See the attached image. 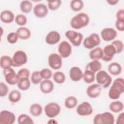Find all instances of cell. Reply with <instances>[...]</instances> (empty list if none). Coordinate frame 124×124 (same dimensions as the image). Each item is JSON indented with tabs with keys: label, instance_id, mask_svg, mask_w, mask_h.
<instances>
[{
	"label": "cell",
	"instance_id": "cell-7",
	"mask_svg": "<svg viewBox=\"0 0 124 124\" xmlns=\"http://www.w3.org/2000/svg\"><path fill=\"white\" fill-rule=\"evenodd\" d=\"M12 60L13 66L20 67L27 63L28 57L24 51L18 50L14 53L12 57Z\"/></svg>",
	"mask_w": 124,
	"mask_h": 124
},
{
	"label": "cell",
	"instance_id": "cell-28",
	"mask_svg": "<svg viewBox=\"0 0 124 124\" xmlns=\"http://www.w3.org/2000/svg\"><path fill=\"white\" fill-rule=\"evenodd\" d=\"M17 85L19 90L21 91H26L31 87V81L29 78H19Z\"/></svg>",
	"mask_w": 124,
	"mask_h": 124
},
{
	"label": "cell",
	"instance_id": "cell-8",
	"mask_svg": "<svg viewBox=\"0 0 124 124\" xmlns=\"http://www.w3.org/2000/svg\"><path fill=\"white\" fill-rule=\"evenodd\" d=\"M66 37L75 46H79L83 40V35L80 32L73 30H68L65 33Z\"/></svg>",
	"mask_w": 124,
	"mask_h": 124
},
{
	"label": "cell",
	"instance_id": "cell-19",
	"mask_svg": "<svg viewBox=\"0 0 124 124\" xmlns=\"http://www.w3.org/2000/svg\"><path fill=\"white\" fill-rule=\"evenodd\" d=\"M69 76L73 81L78 82L82 78L83 72L79 67L73 66L69 70Z\"/></svg>",
	"mask_w": 124,
	"mask_h": 124
},
{
	"label": "cell",
	"instance_id": "cell-30",
	"mask_svg": "<svg viewBox=\"0 0 124 124\" xmlns=\"http://www.w3.org/2000/svg\"><path fill=\"white\" fill-rule=\"evenodd\" d=\"M78 101L77 98L74 96H68L64 100V106L68 109L75 108L77 105Z\"/></svg>",
	"mask_w": 124,
	"mask_h": 124
},
{
	"label": "cell",
	"instance_id": "cell-40",
	"mask_svg": "<svg viewBox=\"0 0 124 124\" xmlns=\"http://www.w3.org/2000/svg\"><path fill=\"white\" fill-rule=\"evenodd\" d=\"M40 75L44 79H49L52 75V71L49 68H43L40 71Z\"/></svg>",
	"mask_w": 124,
	"mask_h": 124
},
{
	"label": "cell",
	"instance_id": "cell-33",
	"mask_svg": "<svg viewBox=\"0 0 124 124\" xmlns=\"http://www.w3.org/2000/svg\"><path fill=\"white\" fill-rule=\"evenodd\" d=\"M32 8V4L30 0H22L20 3V9L21 11L25 14L30 13Z\"/></svg>",
	"mask_w": 124,
	"mask_h": 124
},
{
	"label": "cell",
	"instance_id": "cell-49",
	"mask_svg": "<svg viewBox=\"0 0 124 124\" xmlns=\"http://www.w3.org/2000/svg\"><path fill=\"white\" fill-rule=\"evenodd\" d=\"M47 123H48V124H49V123H50V124H57L58 122L56 121V120L53 119L52 118V119H50V120H49L48 121V122H47Z\"/></svg>",
	"mask_w": 124,
	"mask_h": 124
},
{
	"label": "cell",
	"instance_id": "cell-25",
	"mask_svg": "<svg viewBox=\"0 0 124 124\" xmlns=\"http://www.w3.org/2000/svg\"><path fill=\"white\" fill-rule=\"evenodd\" d=\"M102 69V64L98 60H93L89 62L86 66L85 69L96 73Z\"/></svg>",
	"mask_w": 124,
	"mask_h": 124
},
{
	"label": "cell",
	"instance_id": "cell-27",
	"mask_svg": "<svg viewBox=\"0 0 124 124\" xmlns=\"http://www.w3.org/2000/svg\"><path fill=\"white\" fill-rule=\"evenodd\" d=\"M109 108L114 113H119L124 109V104L120 101H112L109 105Z\"/></svg>",
	"mask_w": 124,
	"mask_h": 124
},
{
	"label": "cell",
	"instance_id": "cell-6",
	"mask_svg": "<svg viewBox=\"0 0 124 124\" xmlns=\"http://www.w3.org/2000/svg\"><path fill=\"white\" fill-rule=\"evenodd\" d=\"M46 115L50 118H53L58 116L61 112V107L56 102H50L44 107Z\"/></svg>",
	"mask_w": 124,
	"mask_h": 124
},
{
	"label": "cell",
	"instance_id": "cell-26",
	"mask_svg": "<svg viewBox=\"0 0 124 124\" xmlns=\"http://www.w3.org/2000/svg\"><path fill=\"white\" fill-rule=\"evenodd\" d=\"M103 55V49L100 47L94 48L89 52V57L92 60H99L102 58Z\"/></svg>",
	"mask_w": 124,
	"mask_h": 124
},
{
	"label": "cell",
	"instance_id": "cell-38",
	"mask_svg": "<svg viewBox=\"0 0 124 124\" xmlns=\"http://www.w3.org/2000/svg\"><path fill=\"white\" fill-rule=\"evenodd\" d=\"M47 2L48 9L51 11H55L59 9L62 4V1L60 0H48Z\"/></svg>",
	"mask_w": 124,
	"mask_h": 124
},
{
	"label": "cell",
	"instance_id": "cell-5",
	"mask_svg": "<svg viewBox=\"0 0 124 124\" xmlns=\"http://www.w3.org/2000/svg\"><path fill=\"white\" fill-rule=\"evenodd\" d=\"M100 42L99 35L96 33H93L84 39L83 45L86 48L91 49L99 46Z\"/></svg>",
	"mask_w": 124,
	"mask_h": 124
},
{
	"label": "cell",
	"instance_id": "cell-3",
	"mask_svg": "<svg viewBox=\"0 0 124 124\" xmlns=\"http://www.w3.org/2000/svg\"><path fill=\"white\" fill-rule=\"evenodd\" d=\"M93 123L94 124H113L115 123V118L110 112H105L95 115Z\"/></svg>",
	"mask_w": 124,
	"mask_h": 124
},
{
	"label": "cell",
	"instance_id": "cell-47",
	"mask_svg": "<svg viewBox=\"0 0 124 124\" xmlns=\"http://www.w3.org/2000/svg\"><path fill=\"white\" fill-rule=\"evenodd\" d=\"M117 124H123L124 123V113L121 112L119 114L116 122Z\"/></svg>",
	"mask_w": 124,
	"mask_h": 124
},
{
	"label": "cell",
	"instance_id": "cell-13",
	"mask_svg": "<svg viewBox=\"0 0 124 124\" xmlns=\"http://www.w3.org/2000/svg\"><path fill=\"white\" fill-rule=\"evenodd\" d=\"M16 120L15 114L7 110H3L0 112V124H13Z\"/></svg>",
	"mask_w": 124,
	"mask_h": 124
},
{
	"label": "cell",
	"instance_id": "cell-18",
	"mask_svg": "<svg viewBox=\"0 0 124 124\" xmlns=\"http://www.w3.org/2000/svg\"><path fill=\"white\" fill-rule=\"evenodd\" d=\"M61 39L60 33L56 31H52L49 32L46 36V43L48 45H53L59 42Z\"/></svg>",
	"mask_w": 124,
	"mask_h": 124
},
{
	"label": "cell",
	"instance_id": "cell-16",
	"mask_svg": "<svg viewBox=\"0 0 124 124\" xmlns=\"http://www.w3.org/2000/svg\"><path fill=\"white\" fill-rule=\"evenodd\" d=\"M103 51V55L102 59L103 61L107 62L111 61L114 55L116 54L115 47L111 44L106 46L104 47Z\"/></svg>",
	"mask_w": 124,
	"mask_h": 124
},
{
	"label": "cell",
	"instance_id": "cell-11",
	"mask_svg": "<svg viewBox=\"0 0 124 124\" xmlns=\"http://www.w3.org/2000/svg\"><path fill=\"white\" fill-rule=\"evenodd\" d=\"M76 112L81 116H88L93 113V108L90 103L84 101L78 105L76 109Z\"/></svg>",
	"mask_w": 124,
	"mask_h": 124
},
{
	"label": "cell",
	"instance_id": "cell-31",
	"mask_svg": "<svg viewBox=\"0 0 124 124\" xmlns=\"http://www.w3.org/2000/svg\"><path fill=\"white\" fill-rule=\"evenodd\" d=\"M21 98V93L17 90L11 91L8 95V99L10 102L16 103L19 102Z\"/></svg>",
	"mask_w": 124,
	"mask_h": 124
},
{
	"label": "cell",
	"instance_id": "cell-34",
	"mask_svg": "<svg viewBox=\"0 0 124 124\" xmlns=\"http://www.w3.org/2000/svg\"><path fill=\"white\" fill-rule=\"evenodd\" d=\"M71 9L74 12H78L82 10L84 7V2L81 0H72L70 3Z\"/></svg>",
	"mask_w": 124,
	"mask_h": 124
},
{
	"label": "cell",
	"instance_id": "cell-44",
	"mask_svg": "<svg viewBox=\"0 0 124 124\" xmlns=\"http://www.w3.org/2000/svg\"><path fill=\"white\" fill-rule=\"evenodd\" d=\"M17 74L19 78H29L30 76V71L27 68H22L18 71Z\"/></svg>",
	"mask_w": 124,
	"mask_h": 124
},
{
	"label": "cell",
	"instance_id": "cell-29",
	"mask_svg": "<svg viewBox=\"0 0 124 124\" xmlns=\"http://www.w3.org/2000/svg\"><path fill=\"white\" fill-rule=\"evenodd\" d=\"M42 107L39 104H32L30 107V112L33 116L38 117L40 116L42 114Z\"/></svg>",
	"mask_w": 124,
	"mask_h": 124
},
{
	"label": "cell",
	"instance_id": "cell-4",
	"mask_svg": "<svg viewBox=\"0 0 124 124\" xmlns=\"http://www.w3.org/2000/svg\"><path fill=\"white\" fill-rule=\"evenodd\" d=\"M95 78L97 84L104 88L108 87L112 82L111 77L106 71L102 70L97 72Z\"/></svg>",
	"mask_w": 124,
	"mask_h": 124
},
{
	"label": "cell",
	"instance_id": "cell-20",
	"mask_svg": "<svg viewBox=\"0 0 124 124\" xmlns=\"http://www.w3.org/2000/svg\"><path fill=\"white\" fill-rule=\"evenodd\" d=\"M54 88L53 82L49 79H44L40 83V89L44 93L47 94L50 93L53 91Z\"/></svg>",
	"mask_w": 124,
	"mask_h": 124
},
{
	"label": "cell",
	"instance_id": "cell-23",
	"mask_svg": "<svg viewBox=\"0 0 124 124\" xmlns=\"http://www.w3.org/2000/svg\"><path fill=\"white\" fill-rule=\"evenodd\" d=\"M0 67L3 69H7L13 66L12 58L8 55H3L0 59Z\"/></svg>",
	"mask_w": 124,
	"mask_h": 124
},
{
	"label": "cell",
	"instance_id": "cell-15",
	"mask_svg": "<svg viewBox=\"0 0 124 124\" xmlns=\"http://www.w3.org/2000/svg\"><path fill=\"white\" fill-rule=\"evenodd\" d=\"M117 31L112 28H105L101 31L102 39L106 42L112 41L117 37Z\"/></svg>",
	"mask_w": 124,
	"mask_h": 124
},
{
	"label": "cell",
	"instance_id": "cell-22",
	"mask_svg": "<svg viewBox=\"0 0 124 124\" xmlns=\"http://www.w3.org/2000/svg\"><path fill=\"white\" fill-rule=\"evenodd\" d=\"M109 73L113 76H118L120 75L122 71L121 65L117 62L110 63L108 67Z\"/></svg>",
	"mask_w": 124,
	"mask_h": 124
},
{
	"label": "cell",
	"instance_id": "cell-37",
	"mask_svg": "<svg viewBox=\"0 0 124 124\" xmlns=\"http://www.w3.org/2000/svg\"><path fill=\"white\" fill-rule=\"evenodd\" d=\"M15 20L17 25L21 27H23L27 22V18L25 15L20 14L16 16Z\"/></svg>",
	"mask_w": 124,
	"mask_h": 124
},
{
	"label": "cell",
	"instance_id": "cell-24",
	"mask_svg": "<svg viewBox=\"0 0 124 124\" xmlns=\"http://www.w3.org/2000/svg\"><path fill=\"white\" fill-rule=\"evenodd\" d=\"M18 38L21 40H27L31 36L30 30L26 27H20L16 30V31Z\"/></svg>",
	"mask_w": 124,
	"mask_h": 124
},
{
	"label": "cell",
	"instance_id": "cell-43",
	"mask_svg": "<svg viewBox=\"0 0 124 124\" xmlns=\"http://www.w3.org/2000/svg\"><path fill=\"white\" fill-rule=\"evenodd\" d=\"M9 92V88L6 84L3 82H0V96L5 97Z\"/></svg>",
	"mask_w": 124,
	"mask_h": 124
},
{
	"label": "cell",
	"instance_id": "cell-32",
	"mask_svg": "<svg viewBox=\"0 0 124 124\" xmlns=\"http://www.w3.org/2000/svg\"><path fill=\"white\" fill-rule=\"evenodd\" d=\"M94 73L91 71L85 69L83 73V79L84 81L87 83H91L95 80V76Z\"/></svg>",
	"mask_w": 124,
	"mask_h": 124
},
{
	"label": "cell",
	"instance_id": "cell-39",
	"mask_svg": "<svg viewBox=\"0 0 124 124\" xmlns=\"http://www.w3.org/2000/svg\"><path fill=\"white\" fill-rule=\"evenodd\" d=\"M42 78L40 75V71H34L31 75V80L33 84H38L42 81Z\"/></svg>",
	"mask_w": 124,
	"mask_h": 124
},
{
	"label": "cell",
	"instance_id": "cell-36",
	"mask_svg": "<svg viewBox=\"0 0 124 124\" xmlns=\"http://www.w3.org/2000/svg\"><path fill=\"white\" fill-rule=\"evenodd\" d=\"M54 81L57 84H62L64 82L66 77L64 74L61 71H57L54 73L52 76Z\"/></svg>",
	"mask_w": 124,
	"mask_h": 124
},
{
	"label": "cell",
	"instance_id": "cell-48",
	"mask_svg": "<svg viewBox=\"0 0 124 124\" xmlns=\"http://www.w3.org/2000/svg\"><path fill=\"white\" fill-rule=\"evenodd\" d=\"M119 2V0H107V2L110 5H115Z\"/></svg>",
	"mask_w": 124,
	"mask_h": 124
},
{
	"label": "cell",
	"instance_id": "cell-41",
	"mask_svg": "<svg viewBox=\"0 0 124 124\" xmlns=\"http://www.w3.org/2000/svg\"><path fill=\"white\" fill-rule=\"evenodd\" d=\"M111 44H112L115 48L116 51V54L121 53L124 49V44L122 41L116 40L113 41Z\"/></svg>",
	"mask_w": 124,
	"mask_h": 124
},
{
	"label": "cell",
	"instance_id": "cell-10",
	"mask_svg": "<svg viewBox=\"0 0 124 124\" xmlns=\"http://www.w3.org/2000/svg\"><path fill=\"white\" fill-rule=\"evenodd\" d=\"M48 64L52 69L58 70L62 66V58L56 53H52L48 57Z\"/></svg>",
	"mask_w": 124,
	"mask_h": 124
},
{
	"label": "cell",
	"instance_id": "cell-35",
	"mask_svg": "<svg viewBox=\"0 0 124 124\" xmlns=\"http://www.w3.org/2000/svg\"><path fill=\"white\" fill-rule=\"evenodd\" d=\"M17 123L18 124H33L32 119L26 114H21L18 117Z\"/></svg>",
	"mask_w": 124,
	"mask_h": 124
},
{
	"label": "cell",
	"instance_id": "cell-14",
	"mask_svg": "<svg viewBox=\"0 0 124 124\" xmlns=\"http://www.w3.org/2000/svg\"><path fill=\"white\" fill-rule=\"evenodd\" d=\"M33 13L35 16L38 18H43L48 14V9L44 3H39L35 5L33 8Z\"/></svg>",
	"mask_w": 124,
	"mask_h": 124
},
{
	"label": "cell",
	"instance_id": "cell-12",
	"mask_svg": "<svg viewBox=\"0 0 124 124\" xmlns=\"http://www.w3.org/2000/svg\"><path fill=\"white\" fill-rule=\"evenodd\" d=\"M58 49L59 55L63 58H66L69 57L72 51L71 45L69 42L66 41L61 42L59 45Z\"/></svg>",
	"mask_w": 124,
	"mask_h": 124
},
{
	"label": "cell",
	"instance_id": "cell-1",
	"mask_svg": "<svg viewBox=\"0 0 124 124\" xmlns=\"http://www.w3.org/2000/svg\"><path fill=\"white\" fill-rule=\"evenodd\" d=\"M124 92V79L123 78H116L113 82L108 91V97L112 100L120 98L121 94Z\"/></svg>",
	"mask_w": 124,
	"mask_h": 124
},
{
	"label": "cell",
	"instance_id": "cell-42",
	"mask_svg": "<svg viewBox=\"0 0 124 124\" xmlns=\"http://www.w3.org/2000/svg\"><path fill=\"white\" fill-rule=\"evenodd\" d=\"M18 38H19L16 32H11L7 36V41L11 44L16 43L18 40Z\"/></svg>",
	"mask_w": 124,
	"mask_h": 124
},
{
	"label": "cell",
	"instance_id": "cell-21",
	"mask_svg": "<svg viewBox=\"0 0 124 124\" xmlns=\"http://www.w3.org/2000/svg\"><path fill=\"white\" fill-rule=\"evenodd\" d=\"M0 20L4 23H10L15 19L13 12L9 10H5L1 12L0 14Z\"/></svg>",
	"mask_w": 124,
	"mask_h": 124
},
{
	"label": "cell",
	"instance_id": "cell-17",
	"mask_svg": "<svg viewBox=\"0 0 124 124\" xmlns=\"http://www.w3.org/2000/svg\"><path fill=\"white\" fill-rule=\"evenodd\" d=\"M102 88L98 84H93L89 85L86 89V93L91 98L98 97L101 94Z\"/></svg>",
	"mask_w": 124,
	"mask_h": 124
},
{
	"label": "cell",
	"instance_id": "cell-2",
	"mask_svg": "<svg viewBox=\"0 0 124 124\" xmlns=\"http://www.w3.org/2000/svg\"><path fill=\"white\" fill-rule=\"evenodd\" d=\"M90 22V17L85 13H79L73 16L70 21L71 27L76 30L82 29L87 26Z\"/></svg>",
	"mask_w": 124,
	"mask_h": 124
},
{
	"label": "cell",
	"instance_id": "cell-9",
	"mask_svg": "<svg viewBox=\"0 0 124 124\" xmlns=\"http://www.w3.org/2000/svg\"><path fill=\"white\" fill-rule=\"evenodd\" d=\"M3 75L6 83L10 85H15L17 84L19 81V77L17 74L12 68H9L7 69L3 70Z\"/></svg>",
	"mask_w": 124,
	"mask_h": 124
},
{
	"label": "cell",
	"instance_id": "cell-46",
	"mask_svg": "<svg viewBox=\"0 0 124 124\" xmlns=\"http://www.w3.org/2000/svg\"><path fill=\"white\" fill-rule=\"evenodd\" d=\"M115 26L119 31H124V21L117 20L115 22Z\"/></svg>",
	"mask_w": 124,
	"mask_h": 124
},
{
	"label": "cell",
	"instance_id": "cell-45",
	"mask_svg": "<svg viewBox=\"0 0 124 124\" xmlns=\"http://www.w3.org/2000/svg\"><path fill=\"white\" fill-rule=\"evenodd\" d=\"M117 20L124 21V10L121 9L119 10L116 13Z\"/></svg>",
	"mask_w": 124,
	"mask_h": 124
}]
</instances>
